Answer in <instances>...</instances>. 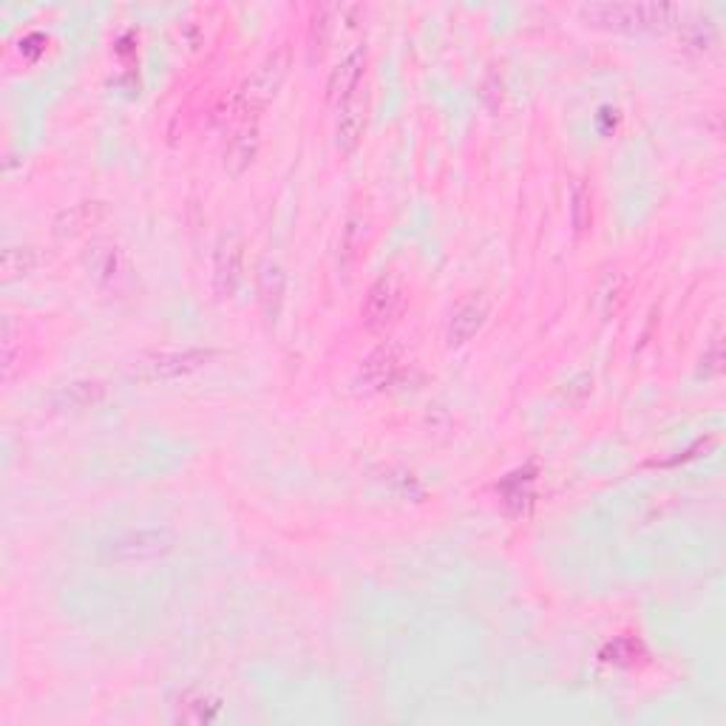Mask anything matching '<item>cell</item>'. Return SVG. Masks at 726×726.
Returning a JSON list of instances; mask_svg holds the SVG:
<instances>
[{
	"mask_svg": "<svg viewBox=\"0 0 726 726\" xmlns=\"http://www.w3.org/2000/svg\"><path fill=\"white\" fill-rule=\"evenodd\" d=\"M94 207L99 205H77L72 207V211H63L57 222H54V233H57V236H74V233H79L83 227H88L94 222Z\"/></svg>",
	"mask_w": 726,
	"mask_h": 726,
	"instance_id": "9a60e30c",
	"label": "cell"
},
{
	"mask_svg": "<svg viewBox=\"0 0 726 726\" xmlns=\"http://www.w3.org/2000/svg\"><path fill=\"white\" fill-rule=\"evenodd\" d=\"M363 68H366V49H352L346 57L338 60V66L330 72V83H327L332 103H344L361 86Z\"/></svg>",
	"mask_w": 726,
	"mask_h": 726,
	"instance_id": "8fae6325",
	"label": "cell"
},
{
	"mask_svg": "<svg viewBox=\"0 0 726 726\" xmlns=\"http://www.w3.org/2000/svg\"><path fill=\"white\" fill-rule=\"evenodd\" d=\"M218 704H222V701L213 698L205 690H188V693L179 698V718L193 720V724H205V720L216 718Z\"/></svg>",
	"mask_w": 726,
	"mask_h": 726,
	"instance_id": "5bb4252c",
	"label": "cell"
},
{
	"mask_svg": "<svg viewBox=\"0 0 726 726\" xmlns=\"http://www.w3.org/2000/svg\"><path fill=\"white\" fill-rule=\"evenodd\" d=\"M485 318H489V301H485V296H477L474 292V296L466 298L462 305H457V310L451 312L449 332H446L449 346L469 344L471 338L482 330Z\"/></svg>",
	"mask_w": 726,
	"mask_h": 726,
	"instance_id": "9c48e42d",
	"label": "cell"
},
{
	"mask_svg": "<svg viewBox=\"0 0 726 726\" xmlns=\"http://www.w3.org/2000/svg\"><path fill=\"white\" fill-rule=\"evenodd\" d=\"M108 389L99 381H72L52 395V406L60 412H88L103 406Z\"/></svg>",
	"mask_w": 726,
	"mask_h": 726,
	"instance_id": "30bf717a",
	"label": "cell"
},
{
	"mask_svg": "<svg viewBox=\"0 0 726 726\" xmlns=\"http://www.w3.org/2000/svg\"><path fill=\"white\" fill-rule=\"evenodd\" d=\"M242 273H245V245L236 233L222 236L216 250V261H213V287L222 298H231L242 285Z\"/></svg>",
	"mask_w": 726,
	"mask_h": 726,
	"instance_id": "ba28073f",
	"label": "cell"
},
{
	"mask_svg": "<svg viewBox=\"0 0 726 726\" xmlns=\"http://www.w3.org/2000/svg\"><path fill=\"white\" fill-rule=\"evenodd\" d=\"M216 357L213 350H202V346H188V350H166V352H153V355L139 357L134 363V375L142 377V381H177V377H185L191 372H199L202 366Z\"/></svg>",
	"mask_w": 726,
	"mask_h": 726,
	"instance_id": "5b68a950",
	"label": "cell"
},
{
	"mask_svg": "<svg viewBox=\"0 0 726 726\" xmlns=\"http://www.w3.org/2000/svg\"><path fill=\"white\" fill-rule=\"evenodd\" d=\"M177 548V536L168 529H134L111 536L103 545V559L111 565H148L166 559Z\"/></svg>",
	"mask_w": 726,
	"mask_h": 726,
	"instance_id": "7a4b0ae2",
	"label": "cell"
},
{
	"mask_svg": "<svg viewBox=\"0 0 726 726\" xmlns=\"http://www.w3.org/2000/svg\"><path fill=\"white\" fill-rule=\"evenodd\" d=\"M366 119H370V92L357 86L344 103H338L335 117V146L344 153H352L361 142L363 131H366Z\"/></svg>",
	"mask_w": 726,
	"mask_h": 726,
	"instance_id": "8992f818",
	"label": "cell"
},
{
	"mask_svg": "<svg viewBox=\"0 0 726 726\" xmlns=\"http://www.w3.org/2000/svg\"><path fill=\"white\" fill-rule=\"evenodd\" d=\"M287 66H290V54H287V49L273 52L270 57L253 72V77L247 79L242 94H238V111L245 114L247 119H256L258 111H265L267 103L276 97L281 83H285Z\"/></svg>",
	"mask_w": 726,
	"mask_h": 726,
	"instance_id": "277c9868",
	"label": "cell"
},
{
	"mask_svg": "<svg viewBox=\"0 0 726 726\" xmlns=\"http://www.w3.org/2000/svg\"><path fill=\"white\" fill-rule=\"evenodd\" d=\"M681 18L675 3H590L581 7V20L610 32H668Z\"/></svg>",
	"mask_w": 726,
	"mask_h": 726,
	"instance_id": "6da1fadb",
	"label": "cell"
},
{
	"mask_svg": "<svg viewBox=\"0 0 726 726\" xmlns=\"http://www.w3.org/2000/svg\"><path fill=\"white\" fill-rule=\"evenodd\" d=\"M403 307H406V287H403L401 276L386 273V276L377 278L366 292V298H363V327L370 332H386L392 324H397Z\"/></svg>",
	"mask_w": 726,
	"mask_h": 726,
	"instance_id": "3957f363",
	"label": "cell"
},
{
	"mask_svg": "<svg viewBox=\"0 0 726 726\" xmlns=\"http://www.w3.org/2000/svg\"><path fill=\"white\" fill-rule=\"evenodd\" d=\"M570 222L579 233L590 227V191L585 182H574V191H570Z\"/></svg>",
	"mask_w": 726,
	"mask_h": 726,
	"instance_id": "2e32d148",
	"label": "cell"
},
{
	"mask_svg": "<svg viewBox=\"0 0 726 726\" xmlns=\"http://www.w3.org/2000/svg\"><path fill=\"white\" fill-rule=\"evenodd\" d=\"M401 350L392 341L377 344L370 355L363 357L361 370H357V386L363 392H381L395 383L401 375Z\"/></svg>",
	"mask_w": 726,
	"mask_h": 726,
	"instance_id": "52a82bcc",
	"label": "cell"
},
{
	"mask_svg": "<svg viewBox=\"0 0 726 726\" xmlns=\"http://www.w3.org/2000/svg\"><path fill=\"white\" fill-rule=\"evenodd\" d=\"M34 270H38V250H32V247H7L3 256H0V273H3V281H7V285L32 276Z\"/></svg>",
	"mask_w": 726,
	"mask_h": 726,
	"instance_id": "4fadbf2b",
	"label": "cell"
},
{
	"mask_svg": "<svg viewBox=\"0 0 726 726\" xmlns=\"http://www.w3.org/2000/svg\"><path fill=\"white\" fill-rule=\"evenodd\" d=\"M256 153H258V122L256 119H245V122L238 126V131L231 137V142H227L225 168L233 173V177H238V173L247 171V168L253 166Z\"/></svg>",
	"mask_w": 726,
	"mask_h": 726,
	"instance_id": "7c38bea8",
	"label": "cell"
}]
</instances>
